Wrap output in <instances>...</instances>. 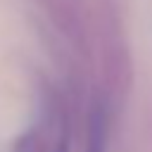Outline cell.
I'll list each match as a JSON object with an SVG mask.
<instances>
[{
    "label": "cell",
    "instance_id": "cell-2",
    "mask_svg": "<svg viewBox=\"0 0 152 152\" xmlns=\"http://www.w3.org/2000/svg\"><path fill=\"white\" fill-rule=\"evenodd\" d=\"M14 152H36V142H33V135H24L21 140H17V147Z\"/></svg>",
    "mask_w": 152,
    "mask_h": 152
},
{
    "label": "cell",
    "instance_id": "cell-1",
    "mask_svg": "<svg viewBox=\"0 0 152 152\" xmlns=\"http://www.w3.org/2000/svg\"><path fill=\"white\" fill-rule=\"evenodd\" d=\"M104 133H107V116L102 107H95L90 114V135L86 152H104Z\"/></svg>",
    "mask_w": 152,
    "mask_h": 152
}]
</instances>
